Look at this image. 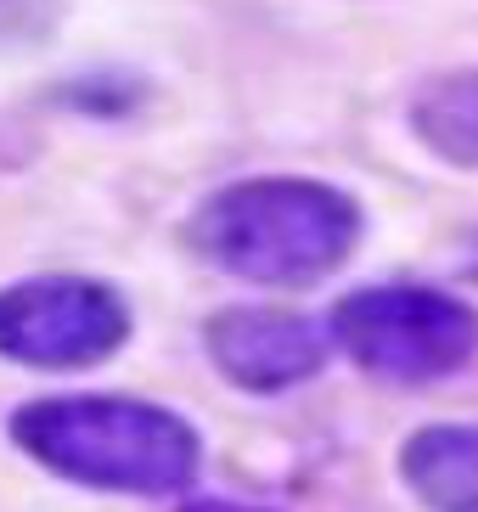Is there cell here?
<instances>
[{
    "mask_svg": "<svg viewBox=\"0 0 478 512\" xmlns=\"http://www.w3.org/2000/svg\"><path fill=\"white\" fill-rule=\"evenodd\" d=\"M209 265L259 287H310L355 254L360 209L355 197L321 181L265 175L214 192L186 226Z\"/></svg>",
    "mask_w": 478,
    "mask_h": 512,
    "instance_id": "cell-1",
    "label": "cell"
},
{
    "mask_svg": "<svg viewBox=\"0 0 478 512\" xmlns=\"http://www.w3.org/2000/svg\"><path fill=\"white\" fill-rule=\"evenodd\" d=\"M23 451L90 490L169 496L197 473V434L141 400H34L12 417Z\"/></svg>",
    "mask_w": 478,
    "mask_h": 512,
    "instance_id": "cell-2",
    "label": "cell"
},
{
    "mask_svg": "<svg viewBox=\"0 0 478 512\" xmlns=\"http://www.w3.org/2000/svg\"><path fill=\"white\" fill-rule=\"evenodd\" d=\"M332 332L366 372L389 383L445 377L478 349V316L434 287H360L338 304Z\"/></svg>",
    "mask_w": 478,
    "mask_h": 512,
    "instance_id": "cell-3",
    "label": "cell"
},
{
    "mask_svg": "<svg viewBox=\"0 0 478 512\" xmlns=\"http://www.w3.org/2000/svg\"><path fill=\"white\" fill-rule=\"evenodd\" d=\"M130 316L113 287L85 276H40L0 287V355L45 372L96 366L124 344Z\"/></svg>",
    "mask_w": 478,
    "mask_h": 512,
    "instance_id": "cell-4",
    "label": "cell"
},
{
    "mask_svg": "<svg viewBox=\"0 0 478 512\" xmlns=\"http://www.w3.org/2000/svg\"><path fill=\"white\" fill-rule=\"evenodd\" d=\"M209 355L242 389H293L327 361V338L287 310H225L209 321Z\"/></svg>",
    "mask_w": 478,
    "mask_h": 512,
    "instance_id": "cell-5",
    "label": "cell"
},
{
    "mask_svg": "<svg viewBox=\"0 0 478 512\" xmlns=\"http://www.w3.org/2000/svg\"><path fill=\"white\" fill-rule=\"evenodd\" d=\"M400 462L434 512H478V428H422Z\"/></svg>",
    "mask_w": 478,
    "mask_h": 512,
    "instance_id": "cell-6",
    "label": "cell"
},
{
    "mask_svg": "<svg viewBox=\"0 0 478 512\" xmlns=\"http://www.w3.org/2000/svg\"><path fill=\"white\" fill-rule=\"evenodd\" d=\"M411 130L456 169H478V68L428 79L411 102Z\"/></svg>",
    "mask_w": 478,
    "mask_h": 512,
    "instance_id": "cell-7",
    "label": "cell"
},
{
    "mask_svg": "<svg viewBox=\"0 0 478 512\" xmlns=\"http://www.w3.org/2000/svg\"><path fill=\"white\" fill-rule=\"evenodd\" d=\"M68 0H0V51H34L57 34Z\"/></svg>",
    "mask_w": 478,
    "mask_h": 512,
    "instance_id": "cell-8",
    "label": "cell"
},
{
    "mask_svg": "<svg viewBox=\"0 0 478 512\" xmlns=\"http://www.w3.org/2000/svg\"><path fill=\"white\" fill-rule=\"evenodd\" d=\"M186 512H254V507H231V501H197V507Z\"/></svg>",
    "mask_w": 478,
    "mask_h": 512,
    "instance_id": "cell-9",
    "label": "cell"
},
{
    "mask_svg": "<svg viewBox=\"0 0 478 512\" xmlns=\"http://www.w3.org/2000/svg\"><path fill=\"white\" fill-rule=\"evenodd\" d=\"M467 271H473V276H478V242H473V259H467Z\"/></svg>",
    "mask_w": 478,
    "mask_h": 512,
    "instance_id": "cell-10",
    "label": "cell"
}]
</instances>
